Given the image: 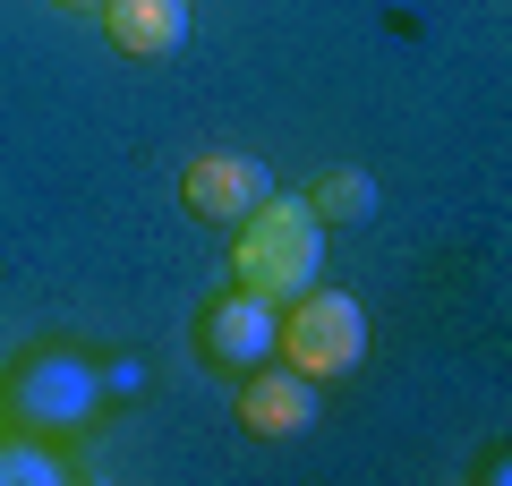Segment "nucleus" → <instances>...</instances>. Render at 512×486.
<instances>
[{
	"instance_id": "nucleus-8",
	"label": "nucleus",
	"mask_w": 512,
	"mask_h": 486,
	"mask_svg": "<svg viewBox=\"0 0 512 486\" xmlns=\"http://www.w3.org/2000/svg\"><path fill=\"white\" fill-rule=\"evenodd\" d=\"M308 214L316 222H367L376 214V180H367V171H325V180L308 188Z\"/></svg>"
},
{
	"instance_id": "nucleus-7",
	"label": "nucleus",
	"mask_w": 512,
	"mask_h": 486,
	"mask_svg": "<svg viewBox=\"0 0 512 486\" xmlns=\"http://www.w3.org/2000/svg\"><path fill=\"white\" fill-rule=\"evenodd\" d=\"M103 35L128 60H171L188 43V0H103Z\"/></svg>"
},
{
	"instance_id": "nucleus-5",
	"label": "nucleus",
	"mask_w": 512,
	"mask_h": 486,
	"mask_svg": "<svg viewBox=\"0 0 512 486\" xmlns=\"http://www.w3.org/2000/svg\"><path fill=\"white\" fill-rule=\"evenodd\" d=\"M197 350L214 367H256V359H274V299H256V290H222V299H205L197 316Z\"/></svg>"
},
{
	"instance_id": "nucleus-9",
	"label": "nucleus",
	"mask_w": 512,
	"mask_h": 486,
	"mask_svg": "<svg viewBox=\"0 0 512 486\" xmlns=\"http://www.w3.org/2000/svg\"><path fill=\"white\" fill-rule=\"evenodd\" d=\"M0 486H60V461L43 444H0Z\"/></svg>"
},
{
	"instance_id": "nucleus-10",
	"label": "nucleus",
	"mask_w": 512,
	"mask_h": 486,
	"mask_svg": "<svg viewBox=\"0 0 512 486\" xmlns=\"http://www.w3.org/2000/svg\"><path fill=\"white\" fill-rule=\"evenodd\" d=\"M60 9H103V0H60Z\"/></svg>"
},
{
	"instance_id": "nucleus-2",
	"label": "nucleus",
	"mask_w": 512,
	"mask_h": 486,
	"mask_svg": "<svg viewBox=\"0 0 512 486\" xmlns=\"http://www.w3.org/2000/svg\"><path fill=\"white\" fill-rule=\"evenodd\" d=\"M274 350L299 367L308 384H333V376H359L367 359V307L342 299V290H299L291 316H274Z\"/></svg>"
},
{
	"instance_id": "nucleus-3",
	"label": "nucleus",
	"mask_w": 512,
	"mask_h": 486,
	"mask_svg": "<svg viewBox=\"0 0 512 486\" xmlns=\"http://www.w3.org/2000/svg\"><path fill=\"white\" fill-rule=\"evenodd\" d=\"M265 197H274V171H265L256 154H231V145H214V154H197L180 171V205L197 222H222V231H231L239 214H256Z\"/></svg>"
},
{
	"instance_id": "nucleus-4",
	"label": "nucleus",
	"mask_w": 512,
	"mask_h": 486,
	"mask_svg": "<svg viewBox=\"0 0 512 486\" xmlns=\"http://www.w3.org/2000/svg\"><path fill=\"white\" fill-rule=\"evenodd\" d=\"M316 427V384L299 376V367H248V384H239V435H256V444H291V435Z\"/></svg>"
},
{
	"instance_id": "nucleus-6",
	"label": "nucleus",
	"mask_w": 512,
	"mask_h": 486,
	"mask_svg": "<svg viewBox=\"0 0 512 486\" xmlns=\"http://www.w3.org/2000/svg\"><path fill=\"white\" fill-rule=\"evenodd\" d=\"M94 393H103V384H94L86 359H35L18 376V418L26 427H77V418L94 410Z\"/></svg>"
},
{
	"instance_id": "nucleus-1",
	"label": "nucleus",
	"mask_w": 512,
	"mask_h": 486,
	"mask_svg": "<svg viewBox=\"0 0 512 486\" xmlns=\"http://www.w3.org/2000/svg\"><path fill=\"white\" fill-rule=\"evenodd\" d=\"M316 265H325V222L308 214V197H265L231 222V282L256 299H299Z\"/></svg>"
}]
</instances>
